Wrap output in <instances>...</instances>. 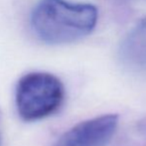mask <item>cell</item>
I'll return each mask as SVG.
<instances>
[{
    "mask_svg": "<svg viewBox=\"0 0 146 146\" xmlns=\"http://www.w3.org/2000/svg\"><path fill=\"white\" fill-rule=\"evenodd\" d=\"M98 9L88 3L66 0H40L30 25L35 36L49 45H63L87 37L96 28Z\"/></svg>",
    "mask_w": 146,
    "mask_h": 146,
    "instance_id": "obj_1",
    "label": "cell"
},
{
    "mask_svg": "<svg viewBox=\"0 0 146 146\" xmlns=\"http://www.w3.org/2000/svg\"><path fill=\"white\" fill-rule=\"evenodd\" d=\"M64 98L63 83L50 73H29L23 76L16 86V108L20 117L26 121L52 115L61 108Z\"/></svg>",
    "mask_w": 146,
    "mask_h": 146,
    "instance_id": "obj_2",
    "label": "cell"
},
{
    "mask_svg": "<svg viewBox=\"0 0 146 146\" xmlns=\"http://www.w3.org/2000/svg\"><path fill=\"white\" fill-rule=\"evenodd\" d=\"M117 125L118 116L115 114L94 117L68 130L54 146H106Z\"/></svg>",
    "mask_w": 146,
    "mask_h": 146,
    "instance_id": "obj_3",
    "label": "cell"
},
{
    "mask_svg": "<svg viewBox=\"0 0 146 146\" xmlns=\"http://www.w3.org/2000/svg\"><path fill=\"white\" fill-rule=\"evenodd\" d=\"M120 55L129 65L146 69V18L136 24L124 38Z\"/></svg>",
    "mask_w": 146,
    "mask_h": 146,
    "instance_id": "obj_4",
    "label": "cell"
}]
</instances>
